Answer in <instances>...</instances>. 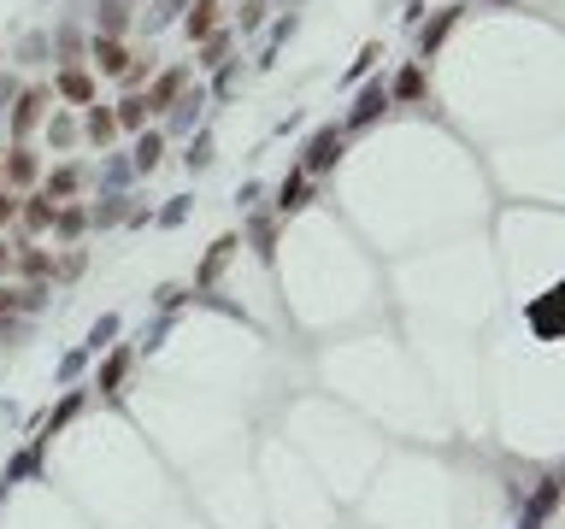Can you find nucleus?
I'll return each instance as SVG.
<instances>
[{
  "label": "nucleus",
  "instance_id": "nucleus-1",
  "mask_svg": "<svg viewBox=\"0 0 565 529\" xmlns=\"http://www.w3.org/2000/svg\"><path fill=\"white\" fill-rule=\"evenodd\" d=\"M47 100H54V88H47V83H30V88H18V95H13V141H24L30 130L47 118Z\"/></svg>",
  "mask_w": 565,
  "mask_h": 529
},
{
  "label": "nucleus",
  "instance_id": "nucleus-6",
  "mask_svg": "<svg viewBox=\"0 0 565 529\" xmlns=\"http://www.w3.org/2000/svg\"><path fill=\"white\" fill-rule=\"evenodd\" d=\"M54 88L71 100V106H95V77H89L83 65H65V71L54 77Z\"/></svg>",
  "mask_w": 565,
  "mask_h": 529
},
{
  "label": "nucleus",
  "instance_id": "nucleus-19",
  "mask_svg": "<svg viewBox=\"0 0 565 529\" xmlns=\"http://www.w3.org/2000/svg\"><path fill=\"white\" fill-rule=\"evenodd\" d=\"M47 136H54V147H71V141H77V124H71V118H47Z\"/></svg>",
  "mask_w": 565,
  "mask_h": 529
},
{
  "label": "nucleus",
  "instance_id": "nucleus-13",
  "mask_svg": "<svg viewBox=\"0 0 565 529\" xmlns=\"http://www.w3.org/2000/svg\"><path fill=\"white\" fill-rule=\"evenodd\" d=\"M95 24H100V36H113V42H118L124 24H130V6H124V0H100V18H95Z\"/></svg>",
  "mask_w": 565,
  "mask_h": 529
},
{
  "label": "nucleus",
  "instance_id": "nucleus-26",
  "mask_svg": "<svg viewBox=\"0 0 565 529\" xmlns=\"http://www.w3.org/2000/svg\"><path fill=\"white\" fill-rule=\"evenodd\" d=\"M13 306H18V294H6V289H0V318H6Z\"/></svg>",
  "mask_w": 565,
  "mask_h": 529
},
{
  "label": "nucleus",
  "instance_id": "nucleus-14",
  "mask_svg": "<svg viewBox=\"0 0 565 529\" xmlns=\"http://www.w3.org/2000/svg\"><path fill=\"white\" fill-rule=\"evenodd\" d=\"M113 118H118V130H141V124H148V100H141V95H124Z\"/></svg>",
  "mask_w": 565,
  "mask_h": 529
},
{
  "label": "nucleus",
  "instance_id": "nucleus-5",
  "mask_svg": "<svg viewBox=\"0 0 565 529\" xmlns=\"http://www.w3.org/2000/svg\"><path fill=\"white\" fill-rule=\"evenodd\" d=\"M424 95H430V77H424V65L412 59V65L401 71L395 83H389V106H418Z\"/></svg>",
  "mask_w": 565,
  "mask_h": 529
},
{
  "label": "nucleus",
  "instance_id": "nucleus-10",
  "mask_svg": "<svg viewBox=\"0 0 565 529\" xmlns=\"http://www.w3.org/2000/svg\"><path fill=\"white\" fill-rule=\"evenodd\" d=\"M453 24H460V6H442V18H436V24H424V29H418V54L430 59L442 42H448V29H453Z\"/></svg>",
  "mask_w": 565,
  "mask_h": 529
},
{
  "label": "nucleus",
  "instance_id": "nucleus-9",
  "mask_svg": "<svg viewBox=\"0 0 565 529\" xmlns=\"http://www.w3.org/2000/svg\"><path fill=\"white\" fill-rule=\"evenodd\" d=\"M383 106H389V88H383V83H371L366 95L353 100V112H348V130H366L371 118H377V112H383Z\"/></svg>",
  "mask_w": 565,
  "mask_h": 529
},
{
  "label": "nucleus",
  "instance_id": "nucleus-15",
  "mask_svg": "<svg viewBox=\"0 0 565 529\" xmlns=\"http://www.w3.org/2000/svg\"><path fill=\"white\" fill-rule=\"evenodd\" d=\"M77 182H83V171H77V165L54 171V177H47V200H54V206H59V200H65V195H77Z\"/></svg>",
  "mask_w": 565,
  "mask_h": 529
},
{
  "label": "nucleus",
  "instance_id": "nucleus-4",
  "mask_svg": "<svg viewBox=\"0 0 565 529\" xmlns=\"http://www.w3.org/2000/svg\"><path fill=\"white\" fill-rule=\"evenodd\" d=\"M0 177L18 182V189H30V182L42 177V159H36V147H30V141H13V154L0 159Z\"/></svg>",
  "mask_w": 565,
  "mask_h": 529
},
{
  "label": "nucleus",
  "instance_id": "nucleus-11",
  "mask_svg": "<svg viewBox=\"0 0 565 529\" xmlns=\"http://www.w3.org/2000/svg\"><path fill=\"white\" fill-rule=\"evenodd\" d=\"M54 200H47V195H24V200H18V218H24V230H47V223H54Z\"/></svg>",
  "mask_w": 565,
  "mask_h": 529
},
{
  "label": "nucleus",
  "instance_id": "nucleus-22",
  "mask_svg": "<svg viewBox=\"0 0 565 529\" xmlns=\"http://www.w3.org/2000/svg\"><path fill=\"white\" fill-rule=\"evenodd\" d=\"M18 264H24L30 277H42V271H47V253H36V248H24V253H18Z\"/></svg>",
  "mask_w": 565,
  "mask_h": 529
},
{
  "label": "nucleus",
  "instance_id": "nucleus-27",
  "mask_svg": "<svg viewBox=\"0 0 565 529\" xmlns=\"http://www.w3.org/2000/svg\"><path fill=\"white\" fill-rule=\"evenodd\" d=\"M6 264H13V248H6V241H0V271H6Z\"/></svg>",
  "mask_w": 565,
  "mask_h": 529
},
{
  "label": "nucleus",
  "instance_id": "nucleus-7",
  "mask_svg": "<svg viewBox=\"0 0 565 529\" xmlns=\"http://www.w3.org/2000/svg\"><path fill=\"white\" fill-rule=\"evenodd\" d=\"M218 24H224V6L218 0H195V13H189V42H207V36H218Z\"/></svg>",
  "mask_w": 565,
  "mask_h": 529
},
{
  "label": "nucleus",
  "instance_id": "nucleus-17",
  "mask_svg": "<svg viewBox=\"0 0 565 529\" xmlns=\"http://www.w3.org/2000/svg\"><path fill=\"white\" fill-rule=\"evenodd\" d=\"M159 159H165V136H141V141H136V165L154 171Z\"/></svg>",
  "mask_w": 565,
  "mask_h": 529
},
{
  "label": "nucleus",
  "instance_id": "nucleus-3",
  "mask_svg": "<svg viewBox=\"0 0 565 529\" xmlns=\"http://www.w3.org/2000/svg\"><path fill=\"white\" fill-rule=\"evenodd\" d=\"M183 88H189V65H171L165 77H154V83H148V95H141V100H148V118H154V112H171Z\"/></svg>",
  "mask_w": 565,
  "mask_h": 529
},
{
  "label": "nucleus",
  "instance_id": "nucleus-21",
  "mask_svg": "<svg viewBox=\"0 0 565 529\" xmlns=\"http://www.w3.org/2000/svg\"><path fill=\"white\" fill-rule=\"evenodd\" d=\"M266 24V0H248V6H241V29H259Z\"/></svg>",
  "mask_w": 565,
  "mask_h": 529
},
{
  "label": "nucleus",
  "instance_id": "nucleus-8",
  "mask_svg": "<svg viewBox=\"0 0 565 529\" xmlns=\"http://www.w3.org/2000/svg\"><path fill=\"white\" fill-rule=\"evenodd\" d=\"M130 47L124 42H113V36H95V65H100V77H124V65H130Z\"/></svg>",
  "mask_w": 565,
  "mask_h": 529
},
{
  "label": "nucleus",
  "instance_id": "nucleus-24",
  "mask_svg": "<svg viewBox=\"0 0 565 529\" xmlns=\"http://www.w3.org/2000/svg\"><path fill=\"white\" fill-rule=\"evenodd\" d=\"M13 218H18V195H13V189H0V230H6Z\"/></svg>",
  "mask_w": 565,
  "mask_h": 529
},
{
  "label": "nucleus",
  "instance_id": "nucleus-2",
  "mask_svg": "<svg viewBox=\"0 0 565 529\" xmlns=\"http://www.w3.org/2000/svg\"><path fill=\"white\" fill-rule=\"evenodd\" d=\"M342 147H348V130H336V124L312 130V141H307V159H300V171H312V177H325V171L342 159Z\"/></svg>",
  "mask_w": 565,
  "mask_h": 529
},
{
  "label": "nucleus",
  "instance_id": "nucleus-16",
  "mask_svg": "<svg viewBox=\"0 0 565 529\" xmlns=\"http://www.w3.org/2000/svg\"><path fill=\"white\" fill-rule=\"evenodd\" d=\"M224 54H230V36H224V29H218V36H207V42H200V59H195V65H224Z\"/></svg>",
  "mask_w": 565,
  "mask_h": 529
},
{
  "label": "nucleus",
  "instance_id": "nucleus-25",
  "mask_svg": "<svg viewBox=\"0 0 565 529\" xmlns=\"http://www.w3.org/2000/svg\"><path fill=\"white\" fill-rule=\"evenodd\" d=\"M13 95H18V83H13V77H0V106H6Z\"/></svg>",
  "mask_w": 565,
  "mask_h": 529
},
{
  "label": "nucleus",
  "instance_id": "nucleus-12",
  "mask_svg": "<svg viewBox=\"0 0 565 529\" xmlns=\"http://www.w3.org/2000/svg\"><path fill=\"white\" fill-rule=\"evenodd\" d=\"M83 136L106 147V141L118 136V118H113V112H106V106H89V112H83Z\"/></svg>",
  "mask_w": 565,
  "mask_h": 529
},
{
  "label": "nucleus",
  "instance_id": "nucleus-18",
  "mask_svg": "<svg viewBox=\"0 0 565 529\" xmlns=\"http://www.w3.org/2000/svg\"><path fill=\"white\" fill-rule=\"evenodd\" d=\"M118 83H124L130 95H136L141 83H154V59H130V65H124V77H118Z\"/></svg>",
  "mask_w": 565,
  "mask_h": 529
},
{
  "label": "nucleus",
  "instance_id": "nucleus-20",
  "mask_svg": "<svg viewBox=\"0 0 565 529\" xmlns=\"http://www.w3.org/2000/svg\"><path fill=\"white\" fill-rule=\"evenodd\" d=\"M300 195H307V189H300V177H289V182L277 189V206H282V212H289V206H300Z\"/></svg>",
  "mask_w": 565,
  "mask_h": 529
},
{
  "label": "nucleus",
  "instance_id": "nucleus-23",
  "mask_svg": "<svg viewBox=\"0 0 565 529\" xmlns=\"http://www.w3.org/2000/svg\"><path fill=\"white\" fill-rule=\"evenodd\" d=\"M189 165H212V136H195V147H189Z\"/></svg>",
  "mask_w": 565,
  "mask_h": 529
}]
</instances>
